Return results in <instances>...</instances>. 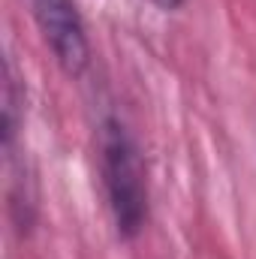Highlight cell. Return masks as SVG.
I'll return each instance as SVG.
<instances>
[{"label": "cell", "instance_id": "cell-1", "mask_svg": "<svg viewBox=\"0 0 256 259\" xmlns=\"http://www.w3.org/2000/svg\"><path fill=\"white\" fill-rule=\"evenodd\" d=\"M100 169H103V187L109 196V208L115 214L118 232L127 238L139 235L148 220L145 163L124 124L115 118L103 121L100 130Z\"/></svg>", "mask_w": 256, "mask_h": 259}, {"label": "cell", "instance_id": "cell-2", "mask_svg": "<svg viewBox=\"0 0 256 259\" xmlns=\"http://www.w3.org/2000/svg\"><path fill=\"white\" fill-rule=\"evenodd\" d=\"M30 3H33V15L39 21V30L46 36L49 49L55 52L58 64L69 75H78L88 66L91 49H88L84 24L75 9V0H30Z\"/></svg>", "mask_w": 256, "mask_h": 259}, {"label": "cell", "instance_id": "cell-3", "mask_svg": "<svg viewBox=\"0 0 256 259\" xmlns=\"http://www.w3.org/2000/svg\"><path fill=\"white\" fill-rule=\"evenodd\" d=\"M151 3H157V6H163V9H178L184 0H151Z\"/></svg>", "mask_w": 256, "mask_h": 259}]
</instances>
